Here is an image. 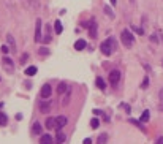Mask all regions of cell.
I'll return each mask as SVG.
<instances>
[{"label":"cell","instance_id":"cell-34","mask_svg":"<svg viewBox=\"0 0 163 144\" xmlns=\"http://www.w3.org/2000/svg\"><path fill=\"white\" fill-rule=\"evenodd\" d=\"M161 141H163V136H160V138H157V141H155V144H161Z\"/></svg>","mask_w":163,"mask_h":144},{"label":"cell","instance_id":"cell-7","mask_svg":"<svg viewBox=\"0 0 163 144\" xmlns=\"http://www.w3.org/2000/svg\"><path fill=\"white\" fill-rule=\"evenodd\" d=\"M51 92H52L51 86H49V84H45V86L41 87V92H40V97H41L43 100H46V98H49V97H51Z\"/></svg>","mask_w":163,"mask_h":144},{"label":"cell","instance_id":"cell-1","mask_svg":"<svg viewBox=\"0 0 163 144\" xmlns=\"http://www.w3.org/2000/svg\"><path fill=\"white\" fill-rule=\"evenodd\" d=\"M117 48V41L114 40L113 36H109L106 41H103L101 44H100V51L103 52V56H111L113 54V51Z\"/></svg>","mask_w":163,"mask_h":144},{"label":"cell","instance_id":"cell-12","mask_svg":"<svg viewBox=\"0 0 163 144\" xmlns=\"http://www.w3.org/2000/svg\"><path fill=\"white\" fill-rule=\"evenodd\" d=\"M32 132L35 133V135H41V132H43V127L40 125V122H33V127H32Z\"/></svg>","mask_w":163,"mask_h":144},{"label":"cell","instance_id":"cell-16","mask_svg":"<svg viewBox=\"0 0 163 144\" xmlns=\"http://www.w3.org/2000/svg\"><path fill=\"white\" fill-rule=\"evenodd\" d=\"M66 90H68V86H66L65 83H60V84H59V87H57V94H59V95H62L63 92H66Z\"/></svg>","mask_w":163,"mask_h":144},{"label":"cell","instance_id":"cell-40","mask_svg":"<svg viewBox=\"0 0 163 144\" xmlns=\"http://www.w3.org/2000/svg\"><path fill=\"white\" fill-rule=\"evenodd\" d=\"M29 2H33V0H29Z\"/></svg>","mask_w":163,"mask_h":144},{"label":"cell","instance_id":"cell-11","mask_svg":"<svg viewBox=\"0 0 163 144\" xmlns=\"http://www.w3.org/2000/svg\"><path fill=\"white\" fill-rule=\"evenodd\" d=\"M95 84H97V87H98L100 90H105V89H106V81L103 79L101 76H98L97 79H95Z\"/></svg>","mask_w":163,"mask_h":144},{"label":"cell","instance_id":"cell-21","mask_svg":"<svg viewBox=\"0 0 163 144\" xmlns=\"http://www.w3.org/2000/svg\"><path fill=\"white\" fill-rule=\"evenodd\" d=\"M35 73H36V67H33V65H32V67H29V68L25 70V74H27V76H33Z\"/></svg>","mask_w":163,"mask_h":144},{"label":"cell","instance_id":"cell-19","mask_svg":"<svg viewBox=\"0 0 163 144\" xmlns=\"http://www.w3.org/2000/svg\"><path fill=\"white\" fill-rule=\"evenodd\" d=\"M6 124H8V117L3 112H0V127H5Z\"/></svg>","mask_w":163,"mask_h":144},{"label":"cell","instance_id":"cell-36","mask_svg":"<svg viewBox=\"0 0 163 144\" xmlns=\"http://www.w3.org/2000/svg\"><path fill=\"white\" fill-rule=\"evenodd\" d=\"M93 114H97V116H98V114H101V111H100V109H93Z\"/></svg>","mask_w":163,"mask_h":144},{"label":"cell","instance_id":"cell-4","mask_svg":"<svg viewBox=\"0 0 163 144\" xmlns=\"http://www.w3.org/2000/svg\"><path fill=\"white\" fill-rule=\"evenodd\" d=\"M2 63H3V68H5L8 73H13V71H15V60H11L10 57H3V59H2Z\"/></svg>","mask_w":163,"mask_h":144},{"label":"cell","instance_id":"cell-22","mask_svg":"<svg viewBox=\"0 0 163 144\" xmlns=\"http://www.w3.org/2000/svg\"><path fill=\"white\" fill-rule=\"evenodd\" d=\"M98 125H100V121L97 119V117H93V119L90 121V127L95 130V128H98Z\"/></svg>","mask_w":163,"mask_h":144},{"label":"cell","instance_id":"cell-8","mask_svg":"<svg viewBox=\"0 0 163 144\" xmlns=\"http://www.w3.org/2000/svg\"><path fill=\"white\" fill-rule=\"evenodd\" d=\"M51 108H52V104L49 103V101H46V100H43V101H40V111L41 112H49L51 111Z\"/></svg>","mask_w":163,"mask_h":144},{"label":"cell","instance_id":"cell-17","mask_svg":"<svg viewBox=\"0 0 163 144\" xmlns=\"http://www.w3.org/2000/svg\"><path fill=\"white\" fill-rule=\"evenodd\" d=\"M65 141V133H62L60 130L57 132V135H56V142H59V144H62Z\"/></svg>","mask_w":163,"mask_h":144},{"label":"cell","instance_id":"cell-38","mask_svg":"<svg viewBox=\"0 0 163 144\" xmlns=\"http://www.w3.org/2000/svg\"><path fill=\"white\" fill-rule=\"evenodd\" d=\"M111 3H113V5H116V3H117V0H111Z\"/></svg>","mask_w":163,"mask_h":144},{"label":"cell","instance_id":"cell-43","mask_svg":"<svg viewBox=\"0 0 163 144\" xmlns=\"http://www.w3.org/2000/svg\"><path fill=\"white\" fill-rule=\"evenodd\" d=\"M161 65H163V62H161Z\"/></svg>","mask_w":163,"mask_h":144},{"label":"cell","instance_id":"cell-9","mask_svg":"<svg viewBox=\"0 0 163 144\" xmlns=\"http://www.w3.org/2000/svg\"><path fill=\"white\" fill-rule=\"evenodd\" d=\"M89 35L92 38H97V22L95 21H90V25H89Z\"/></svg>","mask_w":163,"mask_h":144},{"label":"cell","instance_id":"cell-14","mask_svg":"<svg viewBox=\"0 0 163 144\" xmlns=\"http://www.w3.org/2000/svg\"><path fill=\"white\" fill-rule=\"evenodd\" d=\"M6 40H8L10 48H11L13 51H16V41H15V38H13V35H11V33H8V35H6Z\"/></svg>","mask_w":163,"mask_h":144},{"label":"cell","instance_id":"cell-2","mask_svg":"<svg viewBox=\"0 0 163 144\" xmlns=\"http://www.w3.org/2000/svg\"><path fill=\"white\" fill-rule=\"evenodd\" d=\"M120 40H122V44H124L125 48H131V46L135 44V36H133V33H131L128 29L122 30V33H120Z\"/></svg>","mask_w":163,"mask_h":144},{"label":"cell","instance_id":"cell-26","mask_svg":"<svg viewBox=\"0 0 163 144\" xmlns=\"http://www.w3.org/2000/svg\"><path fill=\"white\" fill-rule=\"evenodd\" d=\"M38 52H40L41 56H49V49H48V48H40Z\"/></svg>","mask_w":163,"mask_h":144},{"label":"cell","instance_id":"cell-27","mask_svg":"<svg viewBox=\"0 0 163 144\" xmlns=\"http://www.w3.org/2000/svg\"><path fill=\"white\" fill-rule=\"evenodd\" d=\"M106 139H108V135H106V133L100 135V138H98V144H105V142H106Z\"/></svg>","mask_w":163,"mask_h":144},{"label":"cell","instance_id":"cell-5","mask_svg":"<svg viewBox=\"0 0 163 144\" xmlns=\"http://www.w3.org/2000/svg\"><path fill=\"white\" fill-rule=\"evenodd\" d=\"M43 38H41V19H36L35 22V41L40 43Z\"/></svg>","mask_w":163,"mask_h":144},{"label":"cell","instance_id":"cell-42","mask_svg":"<svg viewBox=\"0 0 163 144\" xmlns=\"http://www.w3.org/2000/svg\"><path fill=\"white\" fill-rule=\"evenodd\" d=\"M161 144H163V141H161Z\"/></svg>","mask_w":163,"mask_h":144},{"label":"cell","instance_id":"cell-35","mask_svg":"<svg viewBox=\"0 0 163 144\" xmlns=\"http://www.w3.org/2000/svg\"><path fill=\"white\" fill-rule=\"evenodd\" d=\"M158 97H160V101H163V89L160 90V94H158Z\"/></svg>","mask_w":163,"mask_h":144},{"label":"cell","instance_id":"cell-39","mask_svg":"<svg viewBox=\"0 0 163 144\" xmlns=\"http://www.w3.org/2000/svg\"><path fill=\"white\" fill-rule=\"evenodd\" d=\"M130 2H131V3H135V0H130Z\"/></svg>","mask_w":163,"mask_h":144},{"label":"cell","instance_id":"cell-23","mask_svg":"<svg viewBox=\"0 0 163 144\" xmlns=\"http://www.w3.org/2000/svg\"><path fill=\"white\" fill-rule=\"evenodd\" d=\"M128 122H130V124H133V125H136V127H139V128H143V130H144V127H143V122H141V121H136V119H130Z\"/></svg>","mask_w":163,"mask_h":144},{"label":"cell","instance_id":"cell-18","mask_svg":"<svg viewBox=\"0 0 163 144\" xmlns=\"http://www.w3.org/2000/svg\"><path fill=\"white\" fill-rule=\"evenodd\" d=\"M54 29H56V33H57V35H60V33H62L63 27H62L60 21H56V22H54Z\"/></svg>","mask_w":163,"mask_h":144},{"label":"cell","instance_id":"cell-24","mask_svg":"<svg viewBox=\"0 0 163 144\" xmlns=\"http://www.w3.org/2000/svg\"><path fill=\"white\" fill-rule=\"evenodd\" d=\"M147 87H149V78L144 76L143 78V83H141V89H147Z\"/></svg>","mask_w":163,"mask_h":144},{"label":"cell","instance_id":"cell-10","mask_svg":"<svg viewBox=\"0 0 163 144\" xmlns=\"http://www.w3.org/2000/svg\"><path fill=\"white\" fill-rule=\"evenodd\" d=\"M40 144H54V139L51 135H43L40 138Z\"/></svg>","mask_w":163,"mask_h":144},{"label":"cell","instance_id":"cell-13","mask_svg":"<svg viewBox=\"0 0 163 144\" xmlns=\"http://www.w3.org/2000/svg\"><path fill=\"white\" fill-rule=\"evenodd\" d=\"M86 46H87L86 40H78V41L75 43V49H76V51H83Z\"/></svg>","mask_w":163,"mask_h":144},{"label":"cell","instance_id":"cell-3","mask_svg":"<svg viewBox=\"0 0 163 144\" xmlns=\"http://www.w3.org/2000/svg\"><path fill=\"white\" fill-rule=\"evenodd\" d=\"M119 81H120V71H119V70L109 71V84L116 87V86L119 84Z\"/></svg>","mask_w":163,"mask_h":144},{"label":"cell","instance_id":"cell-29","mask_svg":"<svg viewBox=\"0 0 163 144\" xmlns=\"http://www.w3.org/2000/svg\"><path fill=\"white\" fill-rule=\"evenodd\" d=\"M149 38H151V41H152V43H158V36H157V33H152Z\"/></svg>","mask_w":163,"mask_h":144},{"label":"cell","instance_id":"cell-41","mask_svg":"<svg viewBox=\"0 0 163 144\" xmlns=\"http://www.w3.org/2000/svg\"><path fill=\"white\" fill-rule=\"evenodd\" d=\"M0 81H2V78H0Z\"/></svg>","mask_w":163,"mask_h":144},{"label":"cell","instance_id":"cell-20","mask_svg":"<svg viewBox=\"0 0 163 144\" xmlns=\"http://www.w3.org/2000/svg\"><path fill=\"white\" fill-rule=\"evenodd\" d=\"M149 117H151V112H149V111H144V112L141 114V119H139V121H141L143 124H146V122L149 121Z\"/></svg>","mask_w":163,"mask_h":144},{"label":"cell","instance_id":"cell-37","mask_svg":"<svg viewBox=\"0 0 163 144\" xmlns=\"http://www.w3.org/2000/svg\"><path fill=\"white\" fill-rule=\"evenodd\" d=\"M158 109H160V111L163 112V101H160V106H158Z\"/></svg>","mask_w":163,"mask_h":144},{"label":"cell","instance_id":"cell-32","mask_svg":"<svg viewBox=\"0 0 163 144\" xmlns=\"http://www.w3.org/2000/svg\"><path fill=\"white\" fill-rule=\"evenodd\" d=\"M133 30H135V32H136V33H141V35L144 33V30H143L141 27H133Z\"/></svg>","mask_w":163,"mask_h":144},{"label":"cell","instance_id":"cell-25","mask_svg":"<svg viewBox=\"0 0 163 144\" xmlns=\"http://www.w3.org/2000/svg\"><path fill=\"white\" fill-rule=\"evenodd\" d=\"M103 10H105V13H106V15H108V16H109V18H114V13L111 11V8H109V6H108V5H106V6H105Z\"/></svg>","mask_w":163,"mask_h":144},{"label":"cell","instance_id":"cell-33","mask_svg":"<svg viewBox=\"0 0 163 144\" xmlns=\"http://www.w3.org/2000/svg\"><path fill=\"white\" fill-rule=\"evenodd\" d=\"M83 144H92V139H90V138H86V139L83 141Z\"/></svg>","mask_w":163,"mask_h":144},{"label":"cell","instance_id":"cell-30","mask_svg":"<svg viewBox=\"0 0 163 144\" xmlns=\"http://www.w3.org/2000/svg\"><path fill=\"white\" fill-rule=\"evenodd\" d=\"M27 59H29V54H27V52H25V54H22V57H21V63H24Z\"/></svg>","mask_w":163,"mask_h":144},{"label":"cell","instance_id":"cell-28","mask_svg":"<svg viewBox=\"0 0 163 144\" xmlns=\"http://www.w3.org/2000/svg\"><path fill=\"white\" fill-rule=\"evenodd\" d=\"M11 48L10 46H6V44H3V46H0V51L3 52V54H8V51H10Z\"/></svg>","mask_w":163,"mask_h":144},{"label":"cell","instance_id":"cell-15","mask_svg":"<svg viewBox=\"0 0 163 144\" xmlns=\"http://www.w3.org/2000/svg\"><path fill=\"white\" fill-rule=\"evenodd\" d=\"M46 128H56V117H48L46 119Z\"/></svg>","mask_w":163,"mask_h":144},{"label":"cell","instance_id":"cell-6","mask_svg":"<svg viewBox=\"0 0 163 144\" xmlns=\"http://www.w3.org/2000/svg\"><path fill=\"white\" fill-rule=\"evenodd\" d=\"M66 122H68V119H66L65 116H59V117H56V130L59 132V130H62L65 125H66Z\"/></svg>","mask_w":163,"mask_h":144},{"label":"cell","instance_id":"cell-31","mask_svg":"<svg viewBox=\"0 0 163 144\" xmlns=\"http://www.w3.org/2000/svg\"><path fill=\"white\" fill-rule=\"evenodd\" d=\"M120 106H122V108H125V111H127V112H130V111H131L130 104H125V103H124V104H120Z\"/></svg>","mask_w":163,"mask_h":144}]
</instances>
